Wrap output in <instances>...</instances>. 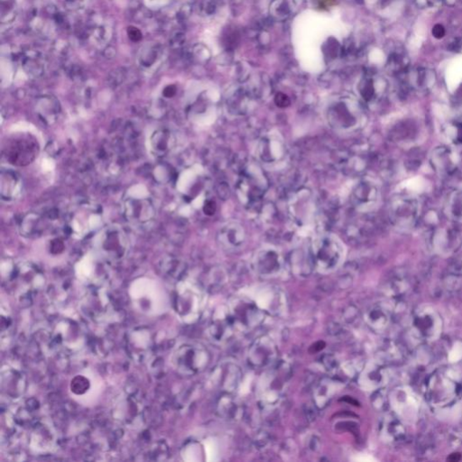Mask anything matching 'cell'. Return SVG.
Wrapping results in <instances>:
<instances>
[{"instance_id": "cell-2", "label": "cell", "mask_w": 462, "mask_h": 462, "mask_svg": "<svg viewBox=\"0 0 462 462\" xmlns=\"http://www.w3.org/2000/svg\"><path fill=\"white\" fill-rule=\"evenodd\" d=\"M345 254L344 245L332 234H322L312 241L310 253L312 264L322 273H329L341 267Z\"/></svg>"}, {"instance_id": "cell-31", "label": "cell", "mask_w": 462, "mask_h": 462, "mask_svg": "<svg viewBox=\"0 0 462 462\" xmlns=\"http://www.w3.org/2000/svg\"><path fill=\"white\" fill-rule=\"evenodd\" d=\"M41 118L46 122L53 123L59 114V105L53 103L52 101H43V103L39 104L38 110H37Z\"/></svg>"}, {"instance_id": "cell-13", "label": "cell", "mask_w": 462, "mask_h": 462, "mask_svg": "<svg viewBox=\"0 0 462 462\" xmlns=\"http://www.w3.org/2000/svg\"><path fill=\"white\" fill-rule=\"evenodd\" d=\"M411 329L417 339L426 342L434 341L441 334V318L433 309H423L414 316Z\"/></svg>"}, {"instance_id": "cell-29", "label": "cell", "mask_w": 462, "mask_h": 462, "mask_svg": "<svg viewBox=\"0 0 462 462\" xmlns=\"http://www.w3.org/2000/svg\"><path fill=\"white\" fill-rule=\"evenodd\" d=\"M444 135L454 145H462V117L451 118L443 125Z\"/></svg>"}, {"instance_id": "cell-15", "label": "cell", "mask_w": 462, "mask_h": 462, "mask_svg": "<svg viewBox=\"0 0 462 462\" xmlns=\"http://www.w3.org/2000/svg\"><path fill=\"white\" fill-rule=\"evenodd\" d=\"M257 155L258 159L265 165L279 164L287 155L284 139L277 133L265 135L258 142Z\"/></svg>"}, {"instance_id": "cell-12", "label": "cell", "mask_w": 462, "mask_h": 462, "mask_svg": "<svg viewBox=\"0 0 462 462\" xmlns=\"http://www.w3.org/2000/svg\"><path fill=\"white\" fill-rule=\"evenodd\" d=\"M236 331V326L231 318L227 305L220 307L214 312L207 328V334L210 341L218 345L229 342Z\"/></svg>"}, {"instance_id": "cell-17", "label": "cell", "mask_w": 462, "mask_h": 462, "mask_svg": "<svg viewBox=\"0 0 462 462\" xmlns=\"http://www.w3.org/2000/svg\"><path fill=\"white\" fill-rule=\"evenodd\" d=\"M242 379V371L235 362L224 361L217 366L212 375L214 386L224 393H233Z\"/></svg>"}, {"instance_id": "cell-23", "label": "cell", "mask_w": 462, "mask_h": 462, "mask_svg": "<svg viewBox=\"0 0 462 462\" xmlns=\"http://www.w3.org/2000/svg\"><path fill=\"white\" fill-rule=\"evenodd\" d=\"M387 380L386 369L378 362L369 363L359 375V385L366 390H376L385 385Z\"/></svg>"}, {"instance_id": "cell-25", "label": "cell", "mask_w": 462, "mask_h": 462, "mask_svg": "<svg viewBox=\"0 0 462 462\" xmlns=\"http://www.w3.org/2000/svg\"><path fill=\"white\" fill-rule=\"evenodd\" d=\"M431 165L437 173L441 175L453 173L458 166V159L451 148H438L433 152L431 158Z\"/></svg>"}, {"instance_id": "cell-14", "label": "cell", "mask_w": 462, "mask_h": 462, "mask_svg": "<svg viewBox=\"0 0 462 462\" xmlns=\"http://www.w3.org/2000/svg\"><path fill=\"white\" fill-rule=\"evenodd\" d=\"M255 273L260 277L270 278L279 276L284 268V258L274 247H265L255 253L252 260Z\"/></svg>"}, {"instance_id": "cell-33", "label": "cell", "mask_w": 462, "mask_h": 462, "mask_svg": "<svg viewBox=\"0 0 462 462\" xmlns=\"http://www.w3.org/2000/svg\"><path fill=\"white\" fill-rule=\"evenodd\" d=\"M433 35L437 37V38H441L444 35L443 27L441 26H436L433 29Z\"/></svg>"}, {"instance_id": "cell-18", "label": "cell", "mask_w": 462, "mask_h": 462, "mask_svg": "<svg viewBox=\"0 0 462 462\" xmlns=\"http://www.w3.org/2000/svg\"><path fill=\"white\" fill-rule=\"evenodd\" d=\"M178 145V135L168 128L155 129L148 141L149 150L155 158L164 159L175 151Z\"/></svg>"}, {"instance_id": "cell-10", "label": "cell", "mask_w": 462, "mask_h": 462, "mask_svg": "<svg viewBox=\"0 0 462 462\" xmlns=\"http://www.w3.org/2000/svg\"><path fill=\"white\" fill-rule=\"evenodd\" d=\"M390 217L397 227H412L420 212V205L416 197L411 195L396 196L389 207Z\"/></svg>"}, {"instance_id": "cell-26", "label": "cell", "mask_w": 462, "mask_h": 462, "mask_svg": "<svg viewBox=\"0 0 462 462\" xmlns=\"http://www.w3.org/2000/svg\"><path fill=\"white\" fill-rule=\"evenodd\" d=\"M342 382L339 381L338 379L329 378L322 379L314 390L315 404L320 409H324L332 397L342 389Z\"/></svg>"}, {"instance_id": "cell-20", "label": "cell", "mask_w": 462, "mask_h": 462, "mask_svg": "<svg viewBox=\"0 0 462 462\" xmlns=\"http://www.w3.org/2000/svg\"><path fill=\"white\" fill-rule=\"evenodd\" d=\"M394 409L404 420L413 422L416 419L419 403L416 396L411 390L406 389H396L391 396Z\"/></svg>"}, {"instance_id": "cell-27", "label": "cell", "mask_w": 462, "mask_h": 462, "mask_svg": "<svg viewBox=\"0 0 462 462\" xmlns=\"http://www.w3.org/2000/svg\"><path fill=\"white\" fill-rule=\"evenodd\" d=\"M239 185L241 198L245 199L247 202H254L263 195L264 181L252 173L241 179Z\"/></svg>"}, {"instance_id": "cell-7", "label": "cell", "mask_w": 462, "mask_h": 462, "mask_svg": "<svg viewBox=\"0 0 462 462\" xmlns=\"http://www.w3.org/2000/svg\"><path fill=\"white\" fill-rule=\"evenodd\" d=\"M68 226L74 236L84 237L103 227V213L100 207L91 202H81L69 212Z\"/></svg>"}, {"instance_id": "cell-1", "label": "cell", "mask_w": 462, "mask_h": 462, "mask_svg": "<svg viewBox=\"0 0 462 462\" xmlns=\"http://www.w3.org/2000/svg\"><path fill=\"white\" fill-rule=\"evenodd\" d=\"M122 213L131 226L145 229L158 215V206L151 193L142 186H135L125 193L121 203Z\"/></svg>"}, {"instance_id": "cell-30", "label": "cell", "mask_w": 462, "mask_h": 462, "mask_svg": "<svg viewBox=\"0 0 462 462\" xmlns=\"http://www.w3.org/2000/svg\"><path fill=\"white\" fill-rule=\"evenodd\" d=\"M446 213L455 222H462V192L451 193L447 200Z\"/></svg>"}, {"instance_id": "cell-6", "label": "cell", "mask_w": 462, "mask_h": 462, "mask_svg": "<svg viewBox=\"0 0 462 462\" xmlns=\"http://www.w3.org/2000/svg\"><path fill=\"white\" fill-rule=\"evenodd\" d=\"M210 361V352L199 344L180 346L172 356L173 368L185 376H195L203 371Z\"/></svg>"}, {"instance_id": "cell-16", "label": "cell", "mask_w": 462, "mask_h": 462, "mask_svg": "<svg viewBox=\"0 0 462 462\" xmlns=\"http://www.w3.org/2000/svg\"><path fill=\"white\" fill-rule=\"evenodd\" d=\"M456 382L447 374H437L431 379L428 397L434 406H443L450 404L456 396Z\"/></svg>"}, {"instance_id": "cell-32", "label": "cell", "mask_w": 462, "mask_h": 462, "mask_svg": "<svg viewBox=\"0 0 462 462\" xmlns=\"http://www.w3.org/2000/svg\"><path fill=\"white\" fill-rule=\"evenodd\" d=\"M462 358V343H458L454 346L453 351L451 352L450 359L451 361L456 362Z\"/></svg>"}, {"instance_id": "cell-22", "label": "cell", "mask_w": 462, "mask_h": 462, "mask_svg": "<svg viewBox=\"0 0 462 462\" xmlns=\"http://www.w3.org/2000/svg\"><path fill=\"white\" fill-rule=\"evenodd\" d=\"M218 241L225 250H236L240 249L246 241V233L240 224L230 222L220 227L218 233Z\"/></svg>"}, {"instance_id": "cell-8", "label": "cell", "mask_w": 462, "mask_h": 462, "mask_svg": "<svg viewBox=\"0 0 462 462\" xmlns=\"http://www.w3.org/2000/svg\"><path fill=\"white\" fill-rule=\"evenodd\" d=\"M205 293L197 285L181 284L176 294V311L186 321L196 320L205 307Z\"/></svg>"}, {"instance_id": "cell-3", "label": "cell", "mask_w": 462, "mask_h": 462, "mask_svg": "<svg viewBox=\"0 0 462 462\" xmlns=\"http://www.w3.org/2000/svg\"><path fill=\"white\" fill-rule=\"evenodd\" d=\"M130 247V240L125 230L120 225L103 227L94 237V247L105 260L118 261L125 256Z\"/></svg>"}, {"instance_id": "cell-11", "label": "cell", "mask_w": 462, "mask_h": 462, "mask_svg": "<svg viewBox=\"0 0 462 462\" xmlns=\"http://www.w3.org/2000/svg\"><path fill=\"white\" fill-rule=\"evenodd\" d=\"M278 356L276 343L268 336H261L247 351V363L254 369L270 368L276 362Z\"/></svg>"}, {"instance_id": "cell-4", "label": "cell", "mask_w": 462, "mask_h": 462, "mask_svg": "<svg viewBox=\"0 0 462 462\" xmlns=\"http://www.w3.org/2000/svg\"><path fill=\"white\" fill-rule=\"evenodd\" d=\"M324 117L329 128L339 132L356 130L364 121V115L358 103L348 98H341L329 103L326 108Z\"/></svg>"}, {"instance_id": "cell-9", "label": "cell", "mask_w": 462, "mask_h": 462, "mask_svg": "<svg viewBox=\"0 0 462 462\" xmlns=\"http://www.w3.org/2000/svg\"><path fill=\"white\" fill-rule=\"evenodd\" d=\"M38 153L37 141L30 135H22L6 142L4 156L10 164L15 165H29L34 161Z\"/></svg>"}, {"instance_id": "cell-19", "label": "cell", "mask_w": 462, "mask_h": 462, "mask_svg": "<svg viewBox=\"0 0 462 462\" xmlns=\"http://www.w3.org/2000/svg\"><path fill=\"white\" fill-rule=\"evenodd\" d=\"M380 189L371 180H362L355 185L351 192L353 205L360 210H372L378 205Z\"/></svg>"}, {"instance_id": "cell-5", "label": "cell", "mask_w": 462, "mask_h": 462, "mask_svg": "<svg viewBox=\"0 0 462 462\" xmlns=\"http://www.w3.org/2000/svg\"><path fill=\"white\" fill-rule=\"evenodd\" d=\"M231 318L237 331L250 332L263 324L265 312L257 302L245 297L230 299L227 304Z\"/></svg>"}, {"instance_id": "cell-28", "label": "cell", "mask_w": 462, "mask_h": 462, "mask_svg": "<svg viewBox=\"0 0 462 462\" xmlns=\"http://www.w3.org/2000/svg\"><path fill=\"white\" fill-rule=\"evenodd\" d=\"M365 320L369 327L376 329V331H380L389 324V314H387L385 308L380 305H375L366 312Z\"/></svg>"}, {"instance_id": "cell-24", "label": "cell", "mask_w": 462, "mask_h": 462, "mask_svg": "<svg viewBox=\"0 0 462 462\" xmlns=\"http://www.w3.org/2000/svg\"><path fill=\"white\" fill-rule=\"evenodd\" d=\"M217 411L220 416L230 422H237L242 419L244 406L232 393H223L217 404Z\"/></svg>"}, {"instance_id": "cell-21", "label": "cell", "mask_w": 462, "mask_h": 462, "mask_svg": "<svg viewBox=\"0 0 462 462\" xmlns=\"http://www.w3.org/2000/svg\"><path fill=\"white\" fill-rule=\"evenodd\" d=\"M23 182L18 173L11 169H2L0 175V195L3 202H13L22 195Z\"/></svg>"}]
</instances>
